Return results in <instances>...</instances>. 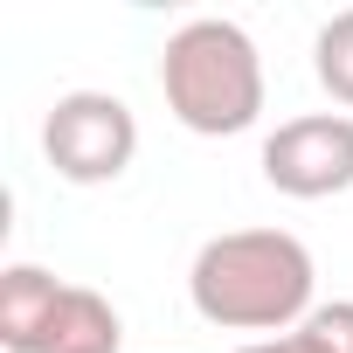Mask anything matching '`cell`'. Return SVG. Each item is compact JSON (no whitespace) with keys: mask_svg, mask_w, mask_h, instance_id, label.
<instances>
[{"mask_svg":"<svg viewBox=\"0 0 353 353\" xmlns=\"http://www.w3.org/2000/svg\"><path fill=\"white\" fill-rule=\"evenodd\" d=\"M188 298L222 332H291L319 312V263L291 229H229L194 250Z\"/></svg>","mask_w":353,"mask_h":353,"instance_id":"cell-1","label":"cell"},{"mask_svg":"<svg viewBox=\"0 0 353 353\" xmlns=\"http://www.w3.org/2000/svg\"><path fill=\"white\" fill-rule=\"evenodd\" d=\"M159 97L194 139H236L263 118V56L250 28L194 14L159 49Z\"/></svg>","mask_w":353,"mask_h":353,"instance_id":"cell-2","label":"cell"},{"mask_svg":"<svg viewBox=\"0 0 353 353\" xmlns=\"http://www.w3.org/2000/svg\"><path fill=\"white\" fill-rule=\"evenodd\" d=\"M42 152L56 181L70 188H111L118 173L139 159V118L111 90H63L42 118Z\"/></svg>","mask_w":353,"mask_h":353,"instance_id":"cell-3","label":"cell"},{"mask_svg":"<svg viewBox=\"0 0 353 353\" xmlns=\"http://www.w3.org/2000/svg\"><path fill=\"white\" fill-rule=\"evenodd\" d=\"M263 181L291 201H332L353 188V118L346 111H305L284 118L263 139Z\"/></svg>","mask_w":353,"mask_h":353,"instance_id":"cell-4","label":"cell"},{"mask_svg":"<svg viewBox=\"0 0 353 353\" xmlns=\"http://www.w3.org/2000/svg\"><path fill=\"white\" fill-rule=\"evenodd\" d=\"M63 277L42 270V263H8L0 270V346L8 353H42L49 346V325L63 312Z\"/></svg>","mask_w":353,"mask_h":353,"instance_id":"cell-5","label":"cell"},{"mask_svg":"<svg viewBox=\"0 0 353 353\" xmlns=\"http://www.w3.org/2000/svg\"><path fill=\"white\" fill-rule=\"evenodd\" d=\"M42 353H125V319H118V305H111L104 291H90V284H70Z\"/></svg>","mask_w":353,"mask_h":353,"instance_id":"cell-6","label":"cell"},{"mask_svg":"<svg viewBox=\"0 0 353 353\" xmlns=\"http://www.w3.org/2000/svg\"><path fill=\"white\" fill-rule=\"evenodd\" d=\"M236 353H353V298H332V305H319L305 325H291V332H277V339H250V346H236Z\"/></svg>","mask_w":353,"mask_h":353,"instance_id":"cell-7","label":"cell"},{"mask_svg":"<svg viewBox=\"0 0 353 353\" xmlns=\"http://www.w3.org/2000/svg\"><path fill=\"white\" fill-rule=\"evenodd\" d=\"M312 77H319V90L353 118V8H339V14L312 35Z\"/></svg>","mask_w":353,"mask_h":353,"instance_id":"cell-8","label":"cell"}]
</instances>
